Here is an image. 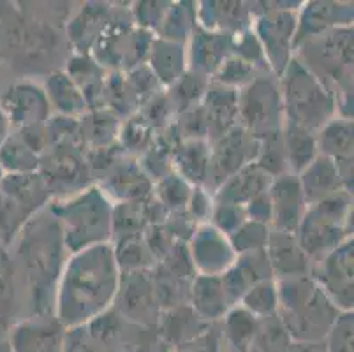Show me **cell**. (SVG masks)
Listing matches in <instances>:
<instances>
[{
  "label": "cell",
  "mask_w": 354,
  "mask_h": 352,
  "mask_svg": "<svg viewBox=\"0 0 354 352\" xmlns=\"http://www.w3.org/2000/svg\"><path fill=\"white\" fill-rule=\"evenodd\" d=\"M11 352H62V335L55 326H21L11 338Z\"/></svg>",
  "instance_id": "obj_1"
},
{
  "label": "cell",
  "mask_w": 354,
  "mask_h": 352,
  "mask_svg": "<svg viewBox=\"0 0 354 352\" xmlns=\"http://www.w3.org/2000/svg\"><path fill=\"white\" fill-rule=\"evenodd\" d=\"M284 352H326V345L319 344V342H298L286 349Z\"/></svg>",
  "instance_id": "obj_3"
},
{
  "label": "cell",
  "mask_w": 354,
  "mask_h": 352,
  "mask_svg": "<svg viewBox=\"0 0 354 352\" xmlns=\"http://www.w3.org/2000/svg\"><path fill=\"white\" fill-rule=\"evenodd\" d=\"M326 352H353V326L349 321L335 326Z\"/></svg>",
  "instance_id": "obj_2"
}]
</instances>
